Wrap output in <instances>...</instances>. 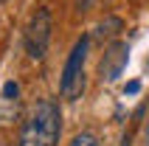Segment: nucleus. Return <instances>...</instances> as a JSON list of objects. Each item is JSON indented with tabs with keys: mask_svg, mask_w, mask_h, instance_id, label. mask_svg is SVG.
I'll return each mask as SVG.
<instances>
[{
	"mask_svg": "<svg viewBox=\"0 0 149 146\" xmlns=\"http://www.w3.org/2000/svg\"><path fill=\"white\" fill-rule=\"evenodd\" d=\"M62 135V113L54 98L37 101L20 129V146H56Z\"/></svg>",
	"mask_w": 149,
	"mask_h": 146,
	"instance_id": "1",
	"label": "nucleus"
},
{
	"mask_svg": "<svg viewBox=\"0 0 149 146\" xmlns=\"http://www.w3.org/2000/svg\"><path fill=\"white\" fill-rule=\"evenodd\" d=\"M87 48H90V37H79L76 45L70 48L65 59V67H62V81H59V90H62V98L68 101H76L82 98L84 93V59H87Z\"/></svg>",
	"mask_w": 149,
	"mask_h": 146,
	"instance_id": "2",
	"label": "nucleus"
},
{
	"mask_svg": "<svg viewBox=\"0 0 149 146\" xmlns=\"http://www.w3.org/2000/svg\"><path fill=\"white\" fill-rule=\"evenodd\" d=\"M51 28H54V20H51V11L48 8H37L25 25V51L31 59H42L45 51H48V42H51Z\"/></svg>",
	"mask_w": 149,
	"mask_h": 146,
	"instance_id": "3",
	"label": "nucleus"
},
{
	"mask_svg": "<svg viewBox=\"0 0 149 146\" xmlns=\"http://www.w3.org/2000/svg\"><path fill=\"white\" fill-rule=\"evenodd\" d=\"M127 62H130V45L127 42H113V45H107V51L99 62V76L104 81H116L124 73Z\"/></svg>",
	"mask_w": 149,
	"mask_h": 146,
	"instance_id": "4",
	"label": "nucleus"
},
{
	"mask_svg": "<svg viewBox=\"0 0 149 146\" xmlns=\"http://www.w3.org/2000/svg\"><path fill=\"white\" fill-rule=\"evenodd\" d=\"M121 28H124V20H121V17H107V20H101V23L96 25V37H101V40H104V37H116Z\"/></svg>",
	"mask_w": 149,
	"mask_h": 146,
	"instance_id": "5",
	"label": "nucleus"
},
{
	"mask_svg": "<svg viewBox=\"0 0 149 146\" xmlns=\"http://www.w3.org/2000/svg\"><path fill=\"white\" fill-rule=\"evenodd\" d=\"M70 146H99V138H96L93 132H79V135L70 140Z\"/></svg>",
	"mask_w": 149,
	"mask_h": 146,
	"instance_id": "6",
	"label": "nucleus"
},
{
	"mask_svg": "<svg viewBox=\"0 0 149 146\" xmlns=\"http://www.w3.org/2000/svg\"><path fill=\"white\" fill-rule=\"evenodd\" d=\"M17 93H20L17 81H6V84H3V98H8V101H11V98H17Z\"/></svg>",
	"mask_w": 149,
	"mask_h": 146,
	"instance_id": "7",
	"label": "nucleus"
},
{
	"mask_svg": "<svg viewBox=\"0 0 149 146\" xmlns=\"http://www.w3.org/2000/svg\"><path fill=\"white\" fill-rule=\"evenodd\" d=\"M90 6H93V0H73V8L79 11V14H84Z\"/></svg>",
	"mask_w": 149,
	"mask_h": 146,
	"instance_id": "8",
	"label": "nucleus"
},
{
	"mask_svg": "<svg viewBox=\"0 0 149 146\" xmlns=\"http://www.w3.org/2000/svg\"><path fill=\"white\" fill-rule=\"evenodd\" d=\"M138 90H141V81H130V84L124 87V93H130V96H135Z\"/></svg>",
	"mask_w": 149,
	"mask_h": 146,
	"instance_id": "9",
	"label": "nucleus"
},
{
	"mask_svg": "<svg viewBox=\"0 0 149 146\" xmlns=\"http://www.w3.org/2000/svg\"><path fill=\"white\" fill-rule=\"evenodd\" d=\"M0 3H6V0H0Z\"/></svg>",
	"mask_w": 149,
	"mask_h": 146,
	"instance_id": "10",
	"label": "nucleus"
}]
</instances>
